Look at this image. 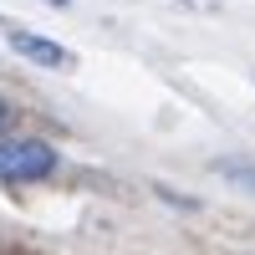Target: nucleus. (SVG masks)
I'll return each instance as SVG.
<instances>
[{
  "instance_id": "nucleus-2",
  "label": "nucleus",
  "mask_w": 255,
  "mask_h": 255,
  "mask_svg": "<svg viewBox=\"0 0 255 255\" xmlns=\"http://www.w3.org/2000/svg\"><path fill=\"white\" fill-rule=\"evenodd\" d=\"M5 41H10V51H20L26 61L51 67V72H61V67H72V61H77L67 46H56V41H46V36H31V31H20V26H5Z\"/></svg>"
},
{
  "instance_id": "nucleus-4",
  "label": "nucleus",
  "mask_w": 255,
  "mask_h": 255,
  "mask_svg": "<svg viewBox=\"0 0 255 255\" xmlns=\"http://www.w3.org/2000/svg\"><path fill=\"white\" fill-rule=\"evenodd\" d=\"M10 118H15V113H10V102L0 97V133H5V128H10Z\"/></svg>"
},
{
  "instance_id": "nucleus-1",
  "label": "nucleus",
  "mask_w": 255,
  "mask_h": 255,
  "mask_svg": "<svg viewBox=\"0 0 255 255\" xmlns=\"http://www.w3.org/2000/svg\"><path fill=\"white\" fill-rule=\"evenodd\" d=\"M56 168V148L41 138H5L0 143V179L5 184H36Z\"/></svg>"
},
{
  "instance_id": "nucleus-3",
  "label": "nucleus",
  "mask_w": 255,
  "mask_h": 255,
  "mask_svg": "<svg viewBox=\"0 0 255 255\" xmlns=\"http://www.w3.org/2000/svg\"><path fill=\"white\" fill-rule=\"evenodd\" d=\"M225 179H235V184H245V189H255V163H235V158H220L215 163Z\"/></svg>"
}]
</instances>
